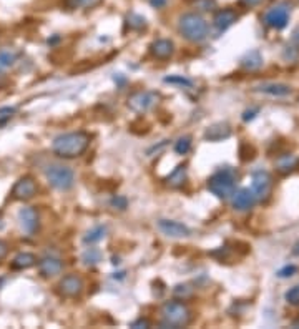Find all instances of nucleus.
I'll use <instances>...</instances> for the list:
<instances>
[{
	"label": "nucleus",
	"instance_id": "nucleus-37",
	"mask_svg": "<svg viewBox=\"0 0 299 329\" xmlns=\"http://www.w3.org/2000/svg\"><path fill=\"white\" fill-rule=\"evenodd\" d=\"M291 45L294 47L296 50H299V27H296L291 33Z\"/></svg>",
	"mask_w": 299,
	"mask_h": 329
},
{
	"label": "nucleus",
	"instance_id": "nucleus-42",
	"mask_svg": "<svg viewBox=\"0 0 299 329\" xmlns=\"http://www.w3.org/2000/svg\"><path fill=\"white\" fill-rule=\"evenodd\" d=\"M291 253L294 254V256H299V241H297V243H296L294 246H292V251H291Z\"/></svg>",
	"mask_w": 299,
	"mask_h": 329
},
{
	"label": "nucleus",
	"instance_id": "nucleus-1",
	"mask_svg": "<svg viewBox=\"0 0 299 329\" xmlns=\"http://www.w3.org/2000/svg\"><path fill=\"white\" fill-rule=\"evenodd\" d=\"M90 135L85 131H68L58 135L52 143V150L58 158L73 160L82 157L90 146Z\"/></svg>",
	"mask_w": 299,
	"mask_h": 329
},
{
	"label": "nucleus",
	"instance_id": "nucleus-7",
	"mask_svg": "<svg viewBox=\"0 0 299 329\" xmlns=\"http://www.w3.org/2000/svg\"><path fill=\"white\" fill-rule=\"evenodd\" d=\"M291 7L288 4H276L264 13V24L274 30H283L289 22Z\"/></svg>",
	"mask_w": 299,
	"mask_h": 329
},
{
	"label": "nucleus",
	"instance_id": "nucleus-23",
	"mask_svg": "<svg viewBox=\"0 0 299 329\" xmlns=\"http://www.w3.org/2000/svg\"><path fill=\"white\" fill-rule=\"evenodd\" d=\"M103 0H63V5L66 9L75 10V9H95Z\"/></svg>",
	"mask_w": 299,
	"mask_h": 329
},
{
	"label": "nucleus",
	"instance_id": "nucleus-24",
	"mask_svg": "<svg viewBox=\"0 0 299 329\" xmlns=\"http://www.w3.org/2000/svg\"><path fill=\"white\" fill-rule=\"evenodd\" d=\"M163 82L165 83H170V85H176V86H179V89H191V86H193V80H190L188 77H183V75L165 77Z\"/></svg>",
	"mask_w": 299,
	"mask_h": 329
},
{
	"label": "nucleus",
	"instance_id": "nucleus-13",
	"mask_svg": "<svg viewBox=\"0 0 299 329\" xmlns=\"http://www.w3.org/2000/svg\"><path fill=\"white\" fill-rule=\"evenodd\" d=\"M37 265L42 278H53L63 270V261L57 256H52V254L50 256H43L40 261H37Z\"/></svg>",
	"mask_w": 299,
	"mask_h": 329
},
{
	"label": "nucleus",
	"instance_id": "nucleus-39",
	"mask_svg": "<svg viewBox=\"0 0 299 329\" xmlns=\"http://www.w3.org/2000/svg\"><path fill=\"white\" fill-rule=\"evenodd\" d=\"M7 254H9V245H7L5 241L0 239V261H2Z\"/></svg>",
	"mask_w": 299,
	"mask_h": 329
},
{
	"label": "nucleus",
	"instance_id": "nucleus-12",
	"mask_svg": "<svg viewBox=\"0 0 299 329\" xmlns=\"http://www.w3.org/2000/svg\"><path fill=\"white\" fill-rule=\"evenodd\" d=\"M18 221H20V228H22L29 236L35 234V231L38 230V213L35 208L32 206L22 208V210L18 211Z\"/></svg>",
	"mask_w": 299,
	"mask_h": 329
},
{
	"label": "nucleus",
	"instance_id": "nucleus-29",
	"mask_svg": "<svg viewBox=\"0 0 299 329\" xmlns=\"http://www.w3.org/2000/svg\"><path fill=\"white\" fill-rule=\"evenodd\" d=\"M193 7L199 12H213L216 9V0H193Z\"/></svg>",
	"mask_w": 299,
	"mask_h": 329
},
{
	"label": "nucleus",
	"instance_id": "nucleus-15",
	"mask_svg": "<svg viewBox=\"0 0 299 329\" xmlns=\"http://www.w3.org/2000/svg\"><path fill=\"white\" fill-rule=\"evenodd\" d=\"M238 17L239 15H238L235 10L221 9V10L215 12V17H213V27H215V30L218 33H223V32H226L233 24L236 22Z\"/></svg>",
	"mask_w": 299,
	"mask_h": 329
},
{
	"label": "nucleus",
	"instance_id": "nucleus-3",
	"mask_svg": "<svg viewBox=\"0 0 299 329\" xmlns=\"http://www.w3.org/2000/svg\"><path fill=\"white\" fill-rule=\"evenodd\" d=\"M206 188L211 194H215L219 200L229 198L236 191V171L233 168H221L216 173H213L208 178Z\"/></svg>",
	"mask_w": 299,
	"mask_h": 329
},
{
	"label": "nucleus",
	"instance_id": "nucleus-8",
	"mask_svg": "<svg viewBox=\"0 0 299 329\" xmlns=\"http://www.w3.org/2000/svg\"><path fill=\"white\" fill-rule=\"evenodd\" d=\"M251 190L255 193L256 200H266L269 196L272 188V178L266 170H256L251 173Z\"/></svg>",
	"mask_w": 299,
	"mask_h": 329
},
{
	"label": "nucleus",
	"instance_id": "nucleus-17",
	"mask_svg": "<svg viewBox=\"0 0 299 329\" xmlns=\"http://www.w3.org/2000/svg\"><path fill=\"white\" fill-rule=\"evenodd\" d=\"M204 140L206 142H223V140L231 137V126L226 122H216L210 125L208 128L204 130Z\"/></svg>",
	"mask_w": 299,
	"mask_h": 329
},
{
	"label": "nucleus",
	"instance_id": "nucleus-40",
	"mask_svg": "<svg viewBox=\"0 0 299 329\" xmlns=\"http://www.w3.org/2000/svg\"><path fill=\"white\" fill-rule=\"evenodd\" d=\"M148 2L153 9H163V7L168 4V0H148Z\"/></svg>",
	"mask_w": 299,
	"mask_h": 329
},
{
	"label": "nucleus",
	"instance_id": "nucleus-31",
	"mask_svg": "<svg viewBox=\"0 0 299 329\" xmlns=\"http://www.w3.org/2000/svg\"><path fill=\"white\" fill-rule=\"evenodd\" d=\"M284 298H286V301H288L289 304H292V306H297V304H299V284L292 286L291 290L286 291Z\"/></svg>",
	"mask_w": 299,
	"mask_h": 329
},
{
	"label": "nucleus",
	"instance_id": "nucleus-22",
	"mask_svg": "<svg viewBox=\"0 0 299 329\" xmlns=\"http://www.w3.org/2000/svg\"><path fill=\"white\" fill-rule=\"evenodd\" d=\"M105 236H106V226L105 225H97L85 234L83 243L85 245H95V243H98V241H102Z\"/></svg>",
	"mask_w": 299,
	"mask_h": 329
},
{
	"label": "nucleus",
	"instance_id": "nucleus-36",
	"mask_svg": "<svg viewBox=\"0 0 299 329\" xmlns=\"http://www.w3.org/2000/svg\"><path fill=\"white\" fill-rule=\"evenodd\" d=\"M258 113H259V108H251V110H246V112L243 113V120H244V122H251V120H255V118H256Z\"/></svg>",
	"mask_w": 299,
	"mask_h": 329
},
{
	"label": "nucleus",
	"instance_id": "nucleus-41",
	"mask_svg": "<svg viewBox=\"0 0 299 329\" xmlns=\"http://www.w3.org/2000/svg\"><path fill=\"white\" fill-rule=\"evenodd\" d=\"M259 2H261V0H239V4L244 5V7H255Z\"/></svg>",
	"mask_w": 299,
	"mask_h": 329
},
{
	"label": "nucleus",
	"instance_id": "nucleus-10",
	"mask_svg": "<svg viewBox=\"0 0 299 329\" xmlns=\"http://www.w3.org/2000/svg\"><path fill=\"white\" fill-rule=\"evenodd\" d=\"M37 194V183L32 177H24L20 178L12 188V196L20 201L32 200Z\"/></svg>",
	"mask_w": 299,
	"mask_h": 329
},
{
	"label": "nucleus",
	"instance_id": "nucleus-21",
	"mask_svg": "<svg viewBox=\"0 0 299 329\" xmlns=\"http://www.w3.org/2000/svg\"><path fill=\"white\" fill-rule=\"evenodd\" d=\"M166 185H170L171 188H179L185 185L186 181V165H178L168 177H166Z\"/></svg>",
	"mask_w": 299,
	"mask_h": 329
},
{
	"label": "nucleus",
	"instance_id": "nucleus-6",
	"mask_svg": "<svg viewBox=\"0 0 299 329\" xmlns=\"http://www.w3.org/2000/svg\"><path fill=\"white\" fill-rule=\"evenodd\" d=\"M159 93L151 92V90H138L133 92L131 95L126 100V105L128 108L135 113H148L153 110L159 102Z\"/></svg>",
	"mask_w": 299,
	"mask_h": 329
},
{
	"label": "nucleus",
	"instance_id": "nucleus-30",
	"mask_svg": "<svg viewBox=\"0 0 299 329\" xmlns=\"http://www.w3.org/2000/svg\"><path fill=\"white\" fill-rule=\"evenodd\" d=\"M128 25L130 29H135V30H142L146 27V20L145 17L138 15V13H130L128 15Z\"/></svg>",
	"mask_w": 299,
	"mask_h": 329
},
{
	"label": "nucleus",
	"instance_id": "nucleus-35",
	"mask_svg": "<svg viewBox=\"0 0 299 329\" xmlns=\"http://www.w3.org/2000/svg\"><path fill=\"white\" fill-rule=\"evenodd\" d=\"M13 113H15V108H10V106H4V108H0V118L4 120V122H7Z\"/></svg>",
	"mask_w": 299,
	"mask_h": 329
},
{
	"label": "nucleus",
	"instance_id": "nucleus-28",
	"mask_svg": "<svg viewBox=\"0 0 299 329\" xmlns=\"http://www.w3.org/2000/svg\"><path fill=\"white\" fill-rule=\"evenodd\" d=\"M17 55L10 50H2L0 52V69H9L15 63Z\"/></svg>",
	"mask_w": 299,
	"mask_h": 329
},
{
	"label": "nucleus",
	"instance_id": "nucleus-26",
	"mask_svg": "<svg viewBox=\"0 0 299 329\" xmlns=\"http://www.w3.org/2000/svg\"><path fill=\"white\" fill-rule=\"evenodd\" d=\"M83 263L85 265H97L100 259H102V253H100L97 248H88L85 253H83Z\"/></svg>",
	"mask_w": 299,
	"mask_h": 329
},
{
	"label": "nucleus",
	"instance_id": "nucleus-9",
	"mask_svg": "<svg viewBox=\"0 0 299 329\" xmlns=\"http://www.w3.org/2000/svg\"><path fill=\"white\" fill-rule=\"evenodd\" d=\"M85 283L78 274H66L58 283V293L65 298H78L83 293Z\"/></svg>",
	"mask_w": 299,
	"mask_h": 329
},
{
	"label": "nucleus",
	"instance_id": "nucleus-19",
	"mask_svg": "<svg viewBox=\"0 0 299 329\" xmlns=\"http://www.w3.org/2000/svg\"><path fill=\"white\" fill-rule=\"evenodd\" d=\"M37 261L38 259H37L35 254H32V253H20V254H17V256L12 259L10 268H12V270H15V271H24V270H29V268H32V266H35Z\"/></svg>",
	"mask_w": 299,
	"mask_h": 329
},
{
	"label": "nucleus",
	"instance_id": "nucleus-2",
	"mask_svg": "<svg viewBox=\"0 0 299 329\" xmlns=\"http://www.w3.org/2000/svg\"><path fill=\"white\" fill-rule=\"evenodd\" d=\"M178 32L191 43H199L208 37V22L198 12H186L178 18Z\"/></svg>",
	"mask_w": 299,
	"mask_h": 329
},
{
	"label": "nucleus",
	"instance_id": "nucleus-33",
	"mask_svg": "<svg viewBox=\"0 0 299 329\" xmlns=\"http://www.w3.org/2000/svg\"><path fill=\"white\" fill-rule=\"evenodd\" d=\"M111 206L113 208H117V210H126V206H128V200H126L125 196H120V194H117V196H113L111 198Z\"/></svg>",
	"mask_w": 299,
	"mask_h": 329
},
{
	"label": "nucleus",
	"instance_id": "nucleus-20",
	"mask_svg": "<svg viewBox=\"0 0 299 329\" xmlns=\"http://www.w3.org/2000/svg\"><path fill=\"white\" fill-rule=\"evenodd\" d=\"M239 63H241L244 70H249V72L258 70L261 69L263 65V55L258 50H251L248 53H244V57L239 60Z\"/></svg>",
	"mask_w": 299,
	"mask_h": 329
},
{
	"label": "nucleus",
	"instance_id": "nucleus-5",
	"mask_svg": "<svg viewBox=\"0 0 299 329\" xmlns=\"http://www.w3.org/2000/svg\"><path fill=\"white\" fill-rule=\"evenodd\" d=\"M45 177L50 186L58 191H68L75 185V173L70 166L65 165H49L45 168Z\"/></svg>",
	"mask_w": 299,
	"mask_h": 329
},
{
	"label": "nucleus",
	"instance_id": "nucleus-16",
	"mask_svg": "<svg viewBox=\"0 0 299 329\" xmlns=\"http://www.w3.org/2000/svg\"><path fill=\"white\" fill-rule=\"evenodd\" d=\"M150 53L156 60H168L175 53V43L168 38H158L150 45Z\"/></svg>",
	"mask_w": 299,
	"mask_h": 329
},
{
	"label": "nucleus",
	"instance_id": "nucleus-27",
	"mask_svg": "<svg viewBox=\"0 0 299 329\" xmlns=\"http://www.w3.org/2000/svg\"><path fill=\"white\" fill-rule=\"evenodd\" d=\"M191 150V137H181L176 140L175 143V151L178 155H186Z\"/></svg>",
	"mask_w": 299,
	"mask_h": 329
},
{
	"label": "nucleus",
	"instance_id": "nucleus-38",
	"mask_svg": "<svg viewBox=\"0 0 299 329\" xmlns=\"http://www.w3.org/2000/svg\"><path fill=\"white\" fill-rule=\"evenodd\" d=\"M130 327H150V321L140 318V319H136V321H133V323L130 324Z\"/></svg>",
	"mask_w": 299,
	"mask_h": 329
},
{
	"label": "nucleus",
	"instance_id": "nucleus-25",
	"mask_svg": "<svg viewBox=\"0 0 299 329\" xmlns=\"http://www.w3.org/2000/svg\"><path fill=\"white\" fill-rule=\"evenodd\" d=\"M276 165H278V170L281 173H288L296 166V158L292 155H284V157H281L278 160Z\"/></svg>",
	"mask_w": 299,
	"mask_h": 329
},
{
	"label": "nucleus",
	"instance_id": "nucleus-11",
	"mask_svg": "<svg viewBox=\"0 0 299 329\" xmlns=\"http://www.w3.org/2000/svg\"><path fill=\"white\" fill-rule=\"evenodd\" d=\"M158 230L168 238H186L190 236V228L175 220H158Z\"/></svg>",
	"mask_w": 299,
	"mask_h": 329
},
{
	"label": "nucleus",
	"instance_id": "nucleus-32",
	"mask_svg": "<svg viewBox=\"0 0 299 329\" xmlns=\"http://www.w3.org/2000/svg\"><path fill=\"white\" fill-rule=\"evenodd\" d=\"M175 294H176L178 298L186 299V298H190L191 294H193V288H190L188 284H178L175 288Z\"/></svg>",
	"mask_w": 299,
	"mask_h": 329
},
{
	"label": "nucleus",
	"instance_id": "nucleus-14",
	"mask_svg": "<svg viewBox=\"0 0 299 329\" xmlns=\"http://www.w3.org/2000/svg\"><path fill=\"white\" fill-rule=\"evenodd\" d=\"M233 194H235V196H233V208L238 210V211L251 210V208L255 206L256 201H258L251 188H241V190L235 191Z\"/></svg>",
	"mask_w": 299,
	"mask_h": 329
},
{
	"label": "nucleus",
	"instance_id": "nucleus-4",
	"mask_svg": "<svg viewBox=\"0 0 299 329\" xmlns=\"http://www.w3.org/2000/svg\"><path fill=\"white\" fill-rule=\"evenodd\" d=\"M162 318H163L162 326L176 329L188 326L193 319V314L190 308L181 303V301H166L162 306Z\"/></svg>",
	"mask_w": 299,
	"mask_h": 329
},
{
	"label": "nucleus",
	"instance_id": "nucleus-18",
	"mask_svg": "<svg viewBox=\"0 0 299 329\" xmlns=\"http://www.w3.org/2000/svg\"><path fill=\"white\" fill-rule=\"evenodd\" d=\"M255 92L264 93V95L269 97H276V98H283L291 95V86L286 83H276V82H268V83H261L255 86Z\"/></svg>",
	"mask_w": 299,
	"mask_h": 329
},
{
	"label": "nucleus",
	"instance_id": "nucleus-34",
	"mask_svg": "<svg viewBox=\"0 0 299 329\" xmlns=\"http://www.w3.org/2000/svg\"><path fill=\"white\" fill-rule=\"evenodd\" d=\"M296 271H297V268L294 265H288V266L281 268V270L278 271L276 276L278 278H291V276H294Z\"/></svg>",
	"mask_w": 299,
	"mask_h": 329
}]
</instances>
